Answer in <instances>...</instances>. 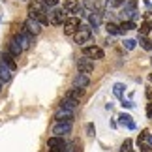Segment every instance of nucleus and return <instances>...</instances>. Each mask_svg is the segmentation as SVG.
Wrapping results in <instances>:
<instances>
[{
  "instance_id": "1",
  "label": "nucleus",
  "mask_w": 152,
  "mask_h": 152,
  "mask_svg": "<svg viewBox=\"0 0 152 152\" xmlns=\"http://www.w3.org/2000/svg\"><path fill=\"white\" fill-rule=\"evenodd\" d=\"M73 38H75V43H79V45L88 43L90 39H92V26H85V25H81V26H79V30L73 34Z\"/></svg>"
},
{
  "instance_id": "2",
  "label": "nucleus",
  "mask_w": 152,
  "mask_h": 152,
  "mask_svg": "<svg viewBox=\"0 0 152 152\" xmlns=\"http://www.w3.org/2000/svg\"><path fill=\"white\" fill-rule=\"evenodd\" d=\"M135 8H137V0H126V2L122 4V11H120L122 21H132L133 15L137 13Z\"/></svg>"
},
{
  "instance_id": "3",
  "label": "nucleus",
  "mask_w": 152,
  "mask_h": 152,
  "mask_svg": "<svg viewBox=\"0 0 152 152\" xmlns=\"http://www.w3.org/2000/svg\"><path fill=\"white\" fill-rule=\"evenodd\" d=\"M15 38H17V42L21 43L23 51H28V49L32 47V43H34V34H30L26 28H23L19 34H15Z\"/></svg>"
},
{
  "instance_id": "4",
  "label": "nucleus",
  "mask_w": 152,
  "mask_h": 152,
  "mask_svg": "<svg viewBox=\"0 0 152 152\" xmlns=\"http://www.w3.org/2000/svg\"><path fill=\"white\" fill-rule=\"evenodd\" d=\"M79 26H81V21H79V17H68L66 21H64V34L66 36H73L75 32L79 30Z\"/></svg>"
},
{
  "instance_id": "5",
  "label": "nucleus",
  "mask_w": 152,
  "mask_h": 152,
  "mask_svg": "<svg viewBox=\"0 0 152 152\" xmlns=\"http://www.w3.org/2000/svg\"><path fill=\"white\" fill-rule=\"evenodd\" d=\"M66 141H64V137H58V135H53L47 139V148L49 152H62L64 148H66Z\"/></svg>"
},
{
  "instance_id": "6",
  "label": "nucleus",
  "mask_w": 152,
  "mask_h": 152,
  "mask_svg": "<svg viewBox=\"0 0 152 152\" xmlns=\"http://www.w3.org/2000/svg\"><path fill=\"white\" fill-rule=\"evenodd\" d=\"M66 19H68V11L66 10H51L49 11V21H51V25H55V26L64 25Z\"/></svg>"
},
{
  "instance_id": "7",
  "label": "nucleus",
  "mask_w": 152,
  "mask_h": 152,
  "mask_svg": "<svg viewBox=\"0 0 152 152\" xmlns=\"http://www.w3.org/2000/svg\"><path fill=\"white\" fill-rule=\"evenodd\" d=\"M72 128H73V122H55V126H53V135L66 137L68 133H72Z\"/></svg>"
},
{
  "instance_id": "8",
  "label": "nucleus",
  "mask_w": 152,
  "mask_h": 152,
  "mask_svg": "<svg viewBox=\"0 0 152 152\" xmlns=\"http://www.w3.org/2000/svg\"><path fill=\"white\" fill-rule=\"evenodd\" d=\"M83 55L92 58V60H102V58H105L103 49L102 47H96V45H86V47H83Z\"/></svg>"
},
{
  "instance_id": "9",
  "label": "nucleus",
  "mask_w": 152,
  "mask_h": 152,
  "mask_svg": "<svg viewBox=\"0 0 152 152\" xmlns=\"http://www.w3.org/2000/svg\"><path fill=\"white\" fill-rule=\"evenodd\" d=\"M42 23H39L38 19H34V17H28V19L23 23V28H26L30 34H34V36H38L39 32H42Z\"/></svg>"
},
{
  "instance_id": "10",
  "label": "nucleus",
  "mask_w": 152,
  "mask_h": 152,
  "mask_svg": "<svg viewBox=\"0 0 152 152\" xmlns=\"http://www.w3.org/2000/svg\"><path fill=\"white\" fill-rule=\"evenodd\" d=\"M77 69H79V72H83V73H92V72H94V60L83 55L77 60Z\"/></svg>"
},
{
  "instance_id": "11",
  "label": "nucleus",
  "mask_w": 152,
  "mask_h": 152,
  "mask_svg": "<svg viewBox=\"0 0 152 152\" xmlns=\"http://www.w3.org/2000/svg\"><path fill=\"white\" fill-rule=\"evenodd\" d=\"M55 122H73V111L58 107L55 113Z\"/></svg>"
},
{
  "instance_id": "12",
  "label": "nucleus",
  "mask_w": 152,
  "mask_h": 152,
  "mask_svg": "<svg viewBox=\"0 0 152 152\" xmlns=\"http://www.w3.org/2000/svg\"><path fill=\"white\" fill-rule=\"evenodd\" d=\"M45 11V4L42 0H36V2L28 4V17H36L38 13H43Z\"/></svg>"
},
{
  "instance_id": "13",
  "label": "nucleus",
  "mask_w": 152,
  "mask_h": 152,
  "mask_svg": "<svg viewBox=\"0 0 152 152\" xmlns=\"http://www.w3.org/2000/svg\"><path fill=\"white\" fill-rule=\"evenodd\" d=\"M88 85H90L88 73H83V72H79V73L73 77V86H79V88H86Z\"/></svg>"
},
{
  "instance_id": "14",
  "label": "nucleus",
  "mask_w": 152,
  "mask_h": 152,
  "mask_svg": "<svg viewBox=\"0 0 152 152\" xmlns=\"http://www.w3.org/2000/svg\"><path fill=\"white\" fill-rule=\"evenodd\" d=\"M6 51H10L15 58H19L21 53H23V47H21V43L17 42V38H11L10 42H8V49H6Z\"/></svg>"
},
{
  "instance_id": "15",
  "label": "nucleus",
  "mask_w": 152,
  "mask_h": 152,
  "mask_svg": "<svg viewBox=\"0 0 152 152\" xmlns=\"http://www.w3.org/2000/svg\"><path fill=\"white\" fill-rule=\"evenodd\" d=\"M118 124L128 128V130H135V122H133V116L128 115V113H122L118 115Z\"/></svg>"
},
{
  "instance_id": "16",
  "label": "nucleus",
  "mask_w": 152,
  "mask_h": 152,
  "mask_svg": "<svg viewBox=\"0 0 152 152\" xmlns=\"http://www.w3.org/2000/svg\"><path fill=\"white\" fill-rule=\"evenodd\" d=\"M11 77H13V69L10 66H6L4 62H0V81L2 83H10Z\"/></svg>"
},
{
  "instance_id": "17",
  "label": "nucleus",
  "mask_w": 152,
  "mask_h": 152,
  "mask_svg": "<svg viewBox=\"0 0 152 152\" xmlns=\"http://www.w3.org/2000/svg\"><path fill=\"white\" fill-rule=\"evenodd\" d=\"M0 62H4L6 66H10L11 69H13V72L17 69V62H15V56L11 55L10 51H4V53H2V56H0Z\"/></svg>"
},
{
  "instance_id": "18",
  "label": "nucleus",
  "mask_w": 152,
  "mask_h": 152,
  "mask_svg": "<svg viewBox=\"0 0 152 152\" xmlns=\"http://www.w3.org/2000/svg\"><path fill=\"white\" fill-rule=\"evenodd\" d=\"M60 107L64 109H69V111H75L79 107V102L77 100H73V98H68V96H64V100L60 102Z\"/></svg>"
},
{
  "instance_id": "19",
  "label": "nucleus",
  "mask_w": 152,
  "mask_h": 152,
  "mask_svg": "<svg viewBox=\"0 0 152 152\" xmlns=\"http://www.w3.org/2000/svg\"><path fill=\"white\" fill-rule=\"evenodd\" d=\"M66 96L68 98H73V100H81V98L85 96V88H79V86H73V88H69L68 92H66Z\"/></svg>"
},
{
  "instance_id": "20",
  "label": "nucleus",
  "mask_w": 152,
  "mask_h": 152,
  "mask_svg": "<svg viewBox=\"0 0 152 152\" xmlns=\"http://www.w3.org/2000/svg\"><path fill=\"white\" fill-rule=\"evenodd\" d=\"M64 10L68 11V13H81L83 11V6H81L79 2H68V4H64Z\"/></svg>"
},
{
  "instance_id": "21",
  "label": "nucleus",
  "mask_w": 152,
  "mask_h": 152,
  "mask_svg": "<svg viewBox=\"0 0 152 152\" xmlns=\"http://www.w3.org/2000/svg\"><path fill=\"white\" fill-rule=\"evenodd\" d=\"M88 23H90V26L96 30V28L100 26V23H102V15L98 13V11H94V13H90V15H88Z\"/></svg>"
},
{
  "instance_id": "22",
  "label": "nucleus",
  "mask_w": 152,
  "mask_h": 152,
  "mask_svg": "<svg viewBox=\"0 0 152 152\" xmlns=\"http://www.w3.org/2000/svg\"><path fill=\"white\" fill-rule=\"evenodd\" d=\"M105 30H107V34H111V36H118V34H122L120 26L115 25V23H107V25H105Z\"/></svg>"
},
{
  "instance_id": "23",
  "label": "nucleus",
  "mask_w": 152,
  "mask_h": 152,
  "mask_svg": "<svg viewBox=\"0 0 152 152\" xmlns=\"http://www.w3.org/2000/svg\"><path fill=\"white\" fill-rule=\"evenodd\" d=\"M137 30H139V36H148L150 30H152V25H150V23H147V21H143L141 25H139Z\"/></svg>"
},
{
  "instance_id": "24",
  "label": "nucleus",
  "mask_w": 152,
  "mask_h": 152,
  "mask_svg": "<svg viewBox=\"0 0 152 152\" xmlns=\"http://www.w3.org/2000/svg\"><path fill=\"white\" fill-rule=\"evenodd\" d=\"M124 90H126V85H122V83H115V86H113V94L116 96V98H124L122 94H124Z\"/></svg>"
},
{
  "instance_id": "25",
  "label": "nucleus",
  "mask_w": 152,
  "mask_h": 152,
  "mask_svg": "<svg viewBox=\"0 0 152 152\" xmlns=\"http://www.w3.org/2000/svg\"><path fill=\"white\" fill-rule=\"evenodd\" d=\"M137 25H135V21H122V25H120V30L122 32H128V30H135Z\"/></svg>"
},
{
  "instance_id": "26",
  "label": "nucleus",
  "mask_w": 152,
  "mask_h": 152,
  "mask_svg": "<svg viewBox=\"0 0 152 152\" xmlns=\"http://www.w3.org/2000/svg\"><path fill=\"white\" fill-rule=\"evenodd\" d=\"M139 43H141V47H143V49L152 51V42H150L147 36H141V38H139Z\"/></svg>"
},
{
  "instance_id": "27",
  "label": "nucleus",
  "mask_w": 152,
  "mask_h": 152,
  "mask_svg": "<svg viewBox=\"0 0 152 152\" xmlns=\"http://www.w3.org/2000/svg\"><path fill=\"white\" fill-rule=\"evenodd\" d=\"M122 45H124V49L133 51V49H135V45H137V42H135V39H124V42H122Z\"/></svg>"
},
{
  "instance_id": "28",
  "label": "nucleus",
  "mask_w": 152,
  "mask_h": 152,
  "mask_svg": "<svg viewBox=\"0 0 152 152\" xmlns=\"http://www.w3.org/2000/svg\"><path fill=\"white\" fill-rule=\"evenodd\" d=\"M118 152H133L132 150V139H126V141L122 143V147H120Z\"/></svg>"
},
{
  "instance_id": "29",
  "label": "nucleus",
  "mask_w": 152,
  "mask_h": 152,
  "mask_svg": "<svg viewBox=\"0 0 152 152\" xmlns=\"http://www.w3.org/2000/svg\"><path fill=\"white\" fill-rule=\"evenodd\" d=\"M120 105H122L124 109H133V107H135V103H133L132 100H124V98L120 100Z\"/></svg>"
},
{
  "instance_id": "30",
  "label": "nucleus",
  "mask_w": 152,
  "mask_h": 152,
  "mask_svg": "<svg viewBox=\"0 0 152 152\" xmlns=\"http://www.w3.org/2000/svg\"><path fill=\"white\" fill-rule=\"evenodd\" d=\"M94 133H96V126L94 124H92V122H90V124H86V135H94Z\"/></svg>"
},
{
  "instance_id": "31",
  "label": "nucleus",
  "mask_w": 152,
  "mask_h": 152,
  "mask_svg": "<svg viewBox=\"0 0 152 152\" xmlns=\"http://www.w3.org/2000/svg\"><path fill=\"white\" fill-rule=\"evenodd\" d=\"M42 2L45 4V8H55V6L58 4V0H42Z\"/></svg>"
},
{
  "instance_id": "32",
  "label": "nucleus",
  "mask_w": 152,
  "mask_h": 152,
  "mask_svg": "<svg viewBox=\"0 0 152 152\" xmlns=\"http://www.w3.org/2000/svg\"><path fill=\"white\" fill-rule=\"evenodd\" d=\"M143 19L147 21V23H150V25H152V11H147V13H145V17H143Z\"/></svg>"
},
{
  "instance_id": "33",
  "label": "nucleus",
  "mask_w": 152,
  "mask_h": 152,
  "mask_svg": "<svg viewBox=\"0 0 152 152\" xmlns=\"http://www.w3.org/2000/svg\"><path fill=\"white\" fill-rule=\"evenodd\" d=\"M124 2H126V0H111L109 4H111V6H122Z\"/></svg>"
},
{
  "instance_id": "34",
  "label": "nucleus",
  "mask_w": 152,
  "mask_h": 152,
  "mask_svg": "<svg viewBox=\"0 0 152 152\" xmlns=\"http://www.w3.org/2000/svg\"><path fill=\"white\" fill-rule=\"evenodd\" d=\"M141 152H152V147L150 145H141Z\"/></svg>"
},
{
  "instance_id": "35",
  "label": "nucleus",
  "mask_w": 152,
  "mask_h": 152,
  "mask_svg": "<svg viewBox=\"0 0 152 152\" xmlns=\"http://www.w3.org/2000/svg\"><path fill=\"white\" fill-rule=\"evenodd\" d=\"M147 115H148V118H152V103L147 105Z\"/></svg>"
},
{
  "instance_id": "36",
  "label": "nucleus",
  "mask_w": 152,
  "mask_h": 152,
  "mask_svg": "<svg viewBox=\"0 0 152 152\" xmlns=\"http://www.w3.org/2000/svg\"><path fill=\"white\" fill-rule=\"evenodd\" d=\"M145 143H147V145H150V147H152V133L148 132V135H147V141H145Z\"/></svg>"
},
{
  "instance_id": "37",
  "label": "nucleus",
  "mask_w": 152,
  "mask_h": 152,
  "mask_svg": "<svg viewBox=\"0 0 152 152\" xmlns=\"http://www.w3.org/2000/svg\"><path fill=\"white\" fill-rule=\"evenodd\" d=\"M62 2H64V4H68V2H72V0H62Z\"/></svg>"
},
{
  "instance_id": "38",
  "label": "nucleus",
  "mask_w": 152,
  "mask_h": 152,
  "mask_svg": "<svg viewBox=\"0 0 152 152\" xmlns=\"http://www.w3.org/2000/svg\"><path fill=\"white\" fill-rule=\"evenodd\" d=\"M0 92H2V81H0Z\"/></svg>"
}]
</instances>
